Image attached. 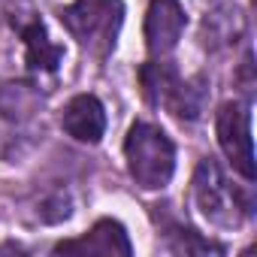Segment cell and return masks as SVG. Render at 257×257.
I'll return each mask as SVG.
<instances>
[{"label":"cell","mask_w":257,"mask_h":257,"mask_svg":"<svg viewBox=\"0 0 257 257\" xmlns=\"http://www.w3.org/2000/svg\"><path fill=\"white\" fill-rule=\"evenodd\" d=\"M124 158L134 182L146 191L167 188L176 173V149L170 137L155 124L137 121L124 140Z\"/></svg>","instance_id":"cell-1"},{"label":"cell","mask_w":257,"mask_h":257,"mask_svg":"<svg viewBox=\"0 0 257 257\" xmlns=\"http://www.w3.org/2000/svg\"><path fill=\"white\" fill-rule=\"evenodd\" d=\"M64 28L79 40L82 49H88L97 58H106L115 49L121 22H124V4L121 0H76L61 16Z\"/></svg>","instance_id":"cell-2"},{"label":"cell","mask_w":257,"mask_h":257,"mask_svg":"<svg viewBox=\"0 0 257 257\" xmlns=\"http://www.w3.org/2000/svg\"><path fill=\"white\" fill-rule=\"evenodd\" d=\"M218 143L242 179H254V140H251V112L245 103H224L218 112Z\"/></svg>","instance_id":"cell-3"},{"label":"cell","mask_w":257,"mask_h":257,"mask_svg":"<svg viewBox=\"0 0 257 257\" xmlns=\"http://www.w3.org/2000/svg\"><path fill=\"white\" fill-rule=\"evenodd\" d=\"M194 197L203 215L215 224H236V194L230 191L221 167L212 158H203L194 173Z\"/></svg>","instance_id":"cell-4"},{"label":"cell","mask_w":257,"mask_h":257,"mask_svg":"<svg viewBox=\"0 0 257 257\" xmlns=\"http://www.w3.org/2000/svg\"><path fill=\"white\" fill-rule=\"evenodd\" d=\"M188 16L179 0H152L146 13V46L152 55H167L182 40Z\"/></svg>","instance_id":"cell-5"},{"label":"cell","mask_w":257,"mask_h":257,"mask_svg":"<svg viewBox=\"0 0 257 257\" xmlns=\"http://www.w3.org/2000/svg\"><path fill=\"white\" fill-rule=\"evenodd\" d=\"M131 251H134V245L127 239V230L112 218L97 221L82 239L55 245V254H103V257L106 254H121V257H127Z\"/></svg>","instance_id":"cell-6"},{"label":"cell","mask_w":257,"mask_h":257,"mask_svg":"<svg viewBox=\"0 0 257 257\" xmlns=\"http://www.w3.org/2000/svg\"><path fill=\"white\" fill-rule=\"evenodd\" d=\"M61 124L64 131L79 140V143H100L103 134H106V112H103V103L91 94H79L67 103L64 115H61Z\"/></svg>","instance_id":"cell-7"},{"label":"cell","mask_w":257,"mask_h":257,"mask_svg":"<svg viewBox=\"0 0 257 257\" xmlns=\"http://www.w3.org/2000/svg\"><path fill=\"white\" fill-rule=\"evenodd\" d=\"M19 34L28 46V64L34 70H46V73L58 70V64L64 61V49L49 40L46 25L40 19H31L28 25H19Z\"/></svg>","instance_id":"cell-8"},{"label":"cell","mask_w":257,"mask_h":257,"mask_svg":"<svg viewBox=\"0 0 257 257\" xmlns=\"http://www.w3.org/2000/svg\"><path fill=\"white\" fill-rule=\"evenodd\" d=\"M140 82H143V94H146L149 103H155V106L164 103V106H167L170 94H173L176 85H179V73L173 70V64L152 61V64H146V67L140 70Z\"/></svg>","instance_id":"cell-9"},{"label":"cell","mask_w":257,"mask_h":257,"mask_svg":"<svg viewBox=\"0 0 257 257\" xmlns=\"http://www.w3.org/2000/svg\"><path fill=\"white\" fill-rule=\"evenodd\" d=\"M203 85H206L203 79H191V82L179 79L176 91L167 100V106L173 109V115H179V118H197L203 112V103H206V88Z\"/></svg>","instance_id":"cell-10"}]
</instances>
